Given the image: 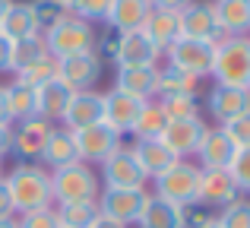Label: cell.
<instances>
[{
  "label": "cell",
  "mask_w": 250,
  "mask_h": 228,
  "mask_svg": "<svg viewBox=\"0 0 250 228\" xmlns=\"http://www.w3.org/2000/svg\"><path fill=\"white\" fill-rule=\"evenodd\" d=\"M222 130H225V136L234 143V149H247L250 146V111L231 117L228 124H222Z\"/></svg>",
  "instance_id": "38"
},
{
  "label": "cell",
  "mask_w": 250,
  "mask_h": 228,
  "mask_svg": "<svg viewBox=\"0 0 250 228\" xmlns=\"http://www.w3.org/2000/svg\"><path fill=\"white\" fill-rule=\"evenodd\" d=\"M3 70H10V41L0 38V73H3Z\"/></svg>",
  "instance_id": "45"
},
{
  "label": "cell",
  "mask_w": 250,
  "mask_h": 228,
  "mask_svg": "<svg viewBox=\"0 0 250 228\" xmlns=\"http://www.w3.org/2000/svg\"><path fill=\"white\" fill-rule=\"evenodd\" d=\"M177 29H181V38H196V41H209V44H222L228 38L215 22L212 3H203V0H190L177 13Z\"/></svg>",
  "instance_id": "7"
},
{
  "label": "cell",
  "mask_w": 250,
  "mask_h": 228,
  "mask_svg": "<svg viewBox=\"0 0 250 228\" xmlns=\"http://www.w3.org/2000/svg\"><path fill=\"white\" fill-rule=\"evenodd\" d=\"M35 35H42V25H38V19H35L32 3H16V0H13L3 10V16H0V38L13 44V41L35 38Z\"/></svg>",
  "instance_id": "17"
},
{
  "label": "cell",
  "mask_w": 250,
  "mask_h": 228,
  "mask_svg": "<svg viewBox=\"0 0 250 228\" xmlns=\"http://www.w3.org/2000/svg\"><path fill=\"white\" fill-rule=\"evenodd\" d=\"M6 114H10V124H22L35 117V89L13 80L6 86Z\"/></svg>",
  "instance_id": "29"
},
{
  "label": "cell",
  "mask_w": 250,
  "mask_h": 228,
  "mask_svg": "<svg viewBox=\"0 0 250 228\" xmlns=\"http://www.w3.org/2000/svg\"><path fill=\"white\" fill-rule=\"evenodd\" d=\"M215 86L250 89V35H234L215 44L212 73Z\"/></svg>",
  "instance_id": "2"
},
{
  "label": "cell",
  "mask_w": 250,
  "mask_h": 228,
  "mask_svg": "<svg viewBox=\"0 0 250 228\" xmlns=\"http://www.w3.org/2000/svg\"><path fill=\"white\" fill-rule=\"evenodd\" d=\"M152 3V10H168V13H181L184 6L190 3V0H149Z\"/></svg>",
  "instance_id": "44"
},
{
  "label": "cell",
  "mask_w": 250,
  "mask_h": 228,
  "mask_svg": "<svg viewBox=\"0 0 250 228\" xmlns=\"http://www.w3.org/2000/svg\"><path fill=\"white\" fill-rule=\"evenodd\" d=\"M228 174H231L238 193H250V146L247 149H234L231 162H228Z\"/></svg>",
  "instance_id": "36"
},
{
  "label": "cell",
  "mask_w": 250,
  "mask_h": 228,
  "mask_svg": "<svg viewBox=\"0 0 250 228\" xmlns=\"http://www.w3.org/2000/svg\"><path fill=\"white\" fill-rule=\"evenodd\" d=\"M165 127H168V117L162 111V105L159 102H146L140 117H136V124H133V136L136 140H159L165 133Z\"/></svg>",
  "instance_id": "30"
},
{
  "label": "cell",
  "mask_w": 250,
  "mask_h": 228,
  "mask_svg": "<svg viewBox=\"0 0 250 228\" xmlns=\"http://www.w3.org/2000/svg\"><path fill=\"white\" fill-rule=\"evenodd\" d=\"M0 228H19L16 219H0Z\"/></svg>",
  "instance_id": "49"
},
{
  "label": "cell",
  "mask_w": 250,
  "mask_h": 228,
  "mask_svg": "<svg viewBox=\"0 0 250 228\" xmlns=\"http://www.w3.org/2000/svg\"><path fill=\"white\" fill-rule=\"evenodd\" d=\"M57 80L67 83L73 92H85L102 80V57L95 51H83L73 57H61L57 61Z\"/></svg>",
  "instance_id": "11"
},
{
  "label": "cell",
  "mask_w": 250,
  "mask_h": 228,
  "mask_svg": "<svg viewBox=\"0 0 250 228\" xmlns=\"http://www.w3.org/2000/svg\"><path fill=\"white\" fill-rule=\"evenodd\" d=\"M98 193H102L98 174L89 165H83V162H73V165H63L51 171V197H54L57 206L95 203Z\"/></svg>",
  "instance_id": "3"
},
{
  "label": "cell",
  "mask_w": 250,
  "mask_h": 228,
  "mask_svg": "<svg viewBox=\"0 0 250 228\" xmlns=\"http://www.w3.org/2000/svg\"><path fill=\"white\" fill-rule=\"evenodd\" d=\"M42 38H44V48H48V54L54 61L83 54V51H95V29H92V22L73 16V13L57 19L51 29H44Z\"/></svg>",
  "instance_id": "4"
},
{
  "label": "cell",
  "mask_w": 250,
  "mask_h": 228,
  "mask_svg": "<svg viewBox=\"0 0 250 228\" xmlns=\"http://www.w3.org/2000/svg\"><path fill=\"white\" fill-rule=\"evenodd\" d=\"M200 174H203V168H196V165H190V162L177 159L168 171H162L159 178H152L155 181V197H162V200H168V203H177V206H184V209H190V206H196Z\"/></svg>",
  "instance_id": "5"
},
{
  "label": "cell",
  "mask_w": 250,
  "mask_h": 228,
  "mask_svg": "<svg viewBox=\"0 0 250 228\" xmlns=\"http://www.w3.org/2000/svg\"><path fill=\"white\" fill-rule=\"evenodd\" d=\"M89 228H127V225L114 222V219H104V216H98V219H95V222H92Z\"/></svg>",
  "instance_id": "46"
},
{
  "label": "cell",
  "mask_w": 250,
  "mask_h": 228,
  "mask_svg": "<svg viewBox=\"0 0 250 228\" xmlns=\"http://www.w3.org/2000/svg\"><path fill=\"white\" fill-rule=\"evenodd\" d=\"M57 225L61 228H89L98 219V206L95 203H67L57 206Z\"/></svg>",
  "instance_id": "33"
},
{
  "label": "cell",
  "mask_w": 250,
  "mask_h": 228,
  "mask_svg": "<svg viewBox=\"0 0 250 228\" xmlns=\"http://www.w3.org/2000/svg\"><path fill=\"white\" fill-rule=\"evenodd\" d=\"M73 143H76V155H80L83 165H102L121 146V136L104 121H98V124H89L83 130H73Z\"/></svg>",
  "instance_id": "8"
},
{
  "label": "cell",
  "mask_w": 250,
  "mask_h": 228,
  "mask_svg": "<svg viewBox=\"0 0 250 228\" xmlns=\"http://www.w3.org/2000/svg\"><path fill=\"white\" fill-rule=\"evenodd\" d=\"M16 222H19V228H61V225H57V212H54V206H48V209L22 212Z\"/></svg>",
  "instance_id": "40"
},
{
  "label": "cell",
  "mask_w": 250,
  "mask_h": 228,
  "mask_svg": "<svg viewBox=\"0 0 250 228\" xmlns=\"http://www.w3.org/2000/svg\"><path fill=\"white\" fill-rule=\"evenodd\" d=\"M152 13V3L149 0H114L104 16L108 29H114L117 35H127V32H140L146 16Z\"/></svg>",
  "instance_id": "22"
},
{
  "label": "cell",
  "mask_w": 250,
  "mask_h": 228,
  "mask_svg": "<svg viewBox=\"0 0 250 228\" xmlns=\"http://www.w3.org/2000/svg\"><path fill=\"white\" fill-rule=\"evenodd\" d=\"M0 178H3V162H0Z\"/></svg>",
  "instance_id": "52"
},
{
  "label": "cell",
  "mask_w": 250,
  "mask_h": 228,
  "mask_svg": "<svg viewBox=\"0 0 250 228\" xmlns=\"http://www.w3.org/2000/svg\"><path fill=\"white\" fill-rule=\"evenodd\" d=\"M102 181L104 187H114V190H140V187H146V174H143L140 162L133 159V149L127 146H117L102 162Z\"/></svg>",
  "instance_id": "9"
},
{
  "label": "cell",
  "mask_w": 250,
  "mask_h": 228,
  "mask_svg": "<svg viewBox=\"0 0 250 228\" xmlns=\"http://www.w3.org/2000/svg\"><path fill=\"white\" fill-rule=\"evenodd\" d=\"M3 184L10 190L13 209L19 216L32 209H48L54 203V197H51V171H44L35 162H16V168L3 178Z\"/></svg>",
  "instance_id": "1"
},
{
  "label": "cell",
  "mask_w": 250,
  "mask_h": 228,
  "mask_svg": "<svg viewBox=\"0 0 250 228\" xmlns=\"http://www.w3.org/2000/svg\"><path fill=\"white\" fill-rule=\"evenodd\" d=\"M155 73H159V67H117L114 89L133 95L140 102H152L155 99Z\"/></svg>",
  "instance_id": "24"
},
{
  "label": "cell",
  "mask_w": 250,
  "mask_h": 228,
  "mask_svg": "<svg viewBox=\"0 0 250 228\" xmlns=\"http://www.w3.org/2000/svg\"><path fill=\"white\" fill-rule=\"evenodd\" d=\"M130 149H133V159L140 162L146 178H159L162 171H168L177 162V155L162 140H136V146H130Z\"/></svg>",
  "instance_id": "26"
},
{
  "label": "cell",
  "mask_w": 250,
  "mask_h": 228,
  "mask_svg": "<svg viewBox=\"0 0 250 228\" xmlns=\"http://www.w3.org/2000/svg\"><path fill=\"white\" fill-rule=\"evenodd\" d=\"M234 155V143L225 136L222 127H206L200 140V149H196V159H200V168L203 171H219V168H228Z\"/></svg>",
  "instance_id": "21"
},
{
  "label": "cell",
  "mask_w": 250,
  "mask_h": 228,
  "mask_svg": "<svg viewBox=\"0 0 250 228\" xmlns=\"http://www.w3.org/2000/svg\"><path fill=\"white\" fill-rule=\"evenodd\" d=\"M143 35L152 41V48L159 51H168L171 44L181 38V29H177V13H168V10H152L143 22Z\"/></svg>",
  "instance_id": "28"
},
{
  "label": "cell",
  "mask_w": 250,
  "mask_h": 228,
  "mask_svg": "<svg viewBox=\"0 0 250 228\" xmlns=\"http://www.w3.org/2000/svg\"><path fill=\"white\" fill-rule=\"evenodd\" d=\"M38 159H42L51 171H54V168H63V165L80 162V155H76V143H73V130L51 127V133H48V140H44L42 155H38Z\"/></svg>",
  "instance_id": "25"
},
{
  "label": "cell",
  "mask_w": 250,
  "mask_h": 228,
  "mask_svg": "<svg viewBox=\"0 0 250 228\" xmlns=\"http://www.w3.org/2000/svg\"><path fill=\"white\" fill-rule=\"evenodd\" d=\"M196 86H200V80H193V76L181 73V70L174 67H165L155 73V95H181V92H196Z\"/></svg>",
  "instance_id": "32"
},
{
  "label": "cell",
  "mask_w": 250,
  "mask_h": 228,
  "mask_svg": "<svg viewBox=\"0 0 250 228\" xmlns=\"http://www.w3.org/2000/svg\"><path fill=\"white\" fill-rule=\"evenodd\" d=\"M51 3H57V6H63V10L73 13V3H76V0H51Z\"/></svg>",
  "instance_id": "48"
},
{
  "label": "cell",
  "mask_w": 250,
  "mask_h": 228,
  "mask_svg": "<svg viewBox=\"0 0 250 228\" xmlns=\"http://www.w3.org/2000/svg\"><path fill=\"white\" fill-rule=\"evenodd\" d=\"M222 228H250V200H234L219 216Z\"/></svg>",
  "instance_id": "37"
},
{
  "label": "cell",
  "mask_w": 250,
  "mask_h": 228,
  "mask_svg": "<svg viewBox=\"0 0 250 228\" xmlns=\"http://www.w3.org/2000/svg\"><path fill=\"white\" fill-rule=\"evenodd\" d=\"M203 133H206V121L203 117H184V121H168L165 133L159 140L165 143L177 159H184V155H196Z\"/></svg>",
  "instance_id": "13"
},
{
  "label": "cell",
  "mask_w": 250,
  "mask_h": 228,
  "mask_svg": "<svg viewBox=\"0 0 250 228\" xmlns=\"http://www.w3.org/2000/svg\"><path fill=\"white\" fill-rule=\"evenodd\" d=\"M165 54H168V67L181 70V73L193 76V80H203V76L212 73L215 44L196 41V38H177Z\"/></svg>",
  "instance_id": "6"
},
{
  "label": "cell",
  "mask_w": 250,
  "mask_h": 228,
  "mask_svg": "<svg viewBox=\"0 0 250 228\" xmlns=\"http://www.w3.org/2000/svg\"><path fill=\"white\" fill-rule=\"evenodd\" d=\"M102 95H104L102 121L108 124L117 136L133 133V124H136V117H140V111H143V105H146V102L133 99V95L121 92V89H111V92H102Z\"/></svg>",
  "instance_id": "12"
},
{
  "label": "cell",
  "mask_w": 250,
  "mask_h": 228,
  "mask_svg": "<svg viewBox=\"0 0 250 228\" xmlns=\"http://www.w3.org/2000/svg\"><path fill=\"white\" fill-rule=\"evenodd\" d=\"M102 108H104V95L102 92H95V89L73 92L61 121H63V127H67V130H83V127H89V124L102 121Z\"/></svg>",
  "instance_id": "19"
},
{
  "label": "cell",
  "mask_w": 250,
  "mask_h": 228,
  "mask_svg": "<svg viewBox=\"0 0 250 228\" xmlns=\"http://www.w3.org/2000/svg\"><path fill=\"white\" fill-rule=\"evenodd\" d=\"M13 146V124H0V162Z\"/></svg>",
  "instance_id": "43"
},
{
  "label": "cell",
  "mask_w": 250,
  "mask_h": 228,
  "mask_svg": "<svg viewBox=\"0 0 250 228\" xmlns=\"http://www.w3.org/2000/svg\"><path fill=\"white\" fill-rule=\"evenodd\" d=\"M162 111L168 121H184V117H200V99L196 92H181V95H162L159 99Z\"/></svg>",
  "instance_id": "34"
},
{
  "label": "cell",
  "mask_w": 250,
  "mask_h": 228,
  "mask_svg": "<svg viewBox=\"0 0 250 228\" xmlns=\"http://www.w3.org/2000/svg\"><path fill=\"white\" fill-rule=\"evenodd\" d=\"M215 22L228 38L250 35V0H215L212 3Z\"/></svg>",
  "instance_id": "27"
},
{
  "label": "cell",
  "mask_w": 250,
  "mask_h": 228,
  "mask_svg": "<svg viewBox=\"0 0 250 228\" xmlns=\"http://www.w3.org/2000/svg\"><path fill=\"white\" fill-rule=\"evenodd\" d=\"M0 124H10V114H6V86H0Z\"/></svg>",
  "instance_id": "47"
},
{
  "label": "cell",
  "mask_w": 250,
  "mask_h": 228,
  "mask_svg": "<svg viewBox=\"0 0 250 228\" xmlns=\"http://www.w3.org/2000/svg\"><path fill=\"white\" fill-rule=\"evenodd\" d=\"M111 3H114V0H76L73 3V16L85 19V22H104Z\"/></svg>",
  "instance_id": "39"
},
{
  "label": "cell",
  "mask_w": 250,
  "mask_h": 228,
  "mask_svg": "<svg viewBox=\"0 0 250 228\" xmlns=\"http://www.w3.org/2000/svg\"><path fill=\"white\" fill-rule=\"evenodd\" d=\"M48 54V48H44V38L35 35V38H22V41H13L10 44V70L13 73H19L22 67H29V63H35L38 57Z\"/></svg>",
  "instance_id": "31"
},
{
  "label": "cell",
  "mask_w": 250,
  "mask_h": 228,
  "mask_svg": "<svg viewBox=\"0 0 250 228\" xmlns=\"http://www.w3.org/2000/svg\"><path fill=\"white\" fill-rule=\"evenodd\" d=\"M136 225L140 228H187V209L155 197V193H149Z\"/></svg>",
  "instance_id": "20"
},
{
  "label": "cell",
  "mask_w": 250,
  "mask_h": 228,
  "mask_svg": "<svg viewBox=\"0 0 250 228\" xmlns=\"http://www.w3.org/2000/svg\"><path fill=\"white\" fill-rule=\"evenodd\" d=\"M146 197H149L146 187H140V190H114V187H104V190L98 193L95 206H98V216L114 219V222H121V225H133L143 212Z\"/></svg>",
  "instance_id": "10"
},
{
  "label": "cell",
  "mask_w": 250,
  "mask_h": 228,
  "mask_svg": "<svg viewBox=\"0 0 250 228\" xmlns=\"http://www.w3.org/2000/svg\"><path fill=\"white\" fill-rule=\"evenodd\" d=\"M10 3H13V0H0V16H3V10H6Z\"/></svg>",
  "instance_id": "50"
},
{
  "label": "cell",
  "mask_w": 250,
  "mask_h": 228,
  "mask_svg": "<svg viewBox=\"0 0 250 228\" xmlns=\"http://www.w3.org/2000/svg\"><path fill=\"white\" fill-rule=\"evenodd\" d=\"M203 228H222V225H219V219H215V222H209V225H203Z\"/></svg>",
  "instance_id": "51"
},
{
  "label": "cell",
  "mask_w": 250,
  "mask_h": 228,
  "mask_svg": "<svg viewBox=\"0 0 250 228\" xmlns=\"http://www.w3.org/2000/svg\"><path fill=\"white\" fill-rule=\"evenodd\" d=\"M51 133V121L44 117H29L13 130V146L10 152L16 155V162H35L42 155V146Z\"/></svg>",
  "instance_id": "15"
},
{
  "label": "cell",
  "mask_w": 250,
  "mask_h": 228,
  "mask_svg": "<svg viewBox=\"0 0 250 228\" xmlns=\"http://www.w3.org/2000/svg\"><path fill=\"white\" fill-rule=\"evenodd\" d=\"M159 48H152L143 32H127L117 38V51H114V67H155L159 63Z\"/></svg>",
  "instance_id": "16"
},
{
  "label": "cell",
  "mask_w": 250,
  "mask_h": 228,
  "mask_svg": "<svg viewBox=\"0 0 250 228\" xmlns=\"http://www.w3.org/2000/svg\"><path fill=\"white\" fill-rule=\"evenodd\" d=\"M234 200H241L238 187H234L228 168L219 171H203L200 174V190H196V206H215V209H225Z\"/></svg>",
  "instance_id": "14"
},
{
  "label": "cell",
  "mask_w": 250,
  "mask_h": 228,
  "mask_svg": "<svg viewBox=\"0 0 250 228\" xmlns=\"http://www.w3.org/2000/svg\"><path fill=\"white\" fill-rule=\"evenodd\" d=\"M54 76H57V61L51 54H44V57H38L35 63H29V67L19 70L16 83H22V86H29V89H38L42 83L54 80Z\"/></svg>",
  "instance_id": "35"
},
{
  "label": "cell",
  "mask_w": 250,
  "mask_h": 228,
  "mask_svg": "<svg viewBox=\"0 0 250 228\" xmlns=\"http://www.w3.org/2000/svg\"><path fill=\"white\" fill-rule=\"evenodd\" d=\"M70 95H73V89H70L67 83H61L57 76L48 80V83H42V86L35 89V117L61 121L63 111H67V105H70Z\"/></svg>",
  "instance_id": "23"
},
{
  "label": "cell",
  "mask_w": 250,
  "mask_h": 228,
  "mask_svg": "<svg viewBox=\"0 0 250 228\" xmlns=\"http://www.w3.org/2000/svg\"><path fill=\"white\" fill-rule=\"evenodd\" d=\"M206 108L209 114L222 124H228L231 117L250 111V89H231V86H212L206 95Z\"/></svg>",
  "instance_id": "18"
},
{
  "label": "cell",
  "mask_w": 250,
  "mask_h": 228,
  "mask_svg": "<svg viewBox=\"0 0 250 228\" xmlns=\"http://www.w3.org/2000/svg\"><path fill=\"white\" fill-rule=\"evenodd\" d=\"M32 10H35V19H38V25H42V32L51 29L57 19H63L70 13V10H63V6L51 3V0H35V3H32Z\"/></svg>",
  "instance_id": "41"
},
{
  "label": "cell",
  "mask_w": 250,
  "mask_h": 228,
  "mask_svg": "<svg viewBox=\"0 0 250 228\" xmlns=\"http://www.w3.org/2000/svg\"><path fill=\"white\" fill-rule=\"evenodd\" d=\"M16 209H13V200H10V190H6L3 178H0V219H13Z\"/></svg>",
  "instance_id": "42"
}]
</instances>
